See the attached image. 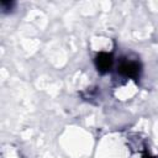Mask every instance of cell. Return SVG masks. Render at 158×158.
Masks as SVG:
<instances>
[{
  "label": "cell",
  "instance_id": "6da1fadb",
  "mask_svg": "<svg viewBox=\"0 0 158 158\" xmlns=\"http://www.w3.org/2000/svg\"><path fill=\"white\" fill-rule=\"evenodd\" d=\"M112 63H114V59H112V56L110 53H106V52H100L96 57H95V65H96V69L101 73V74H105L107 72H110L111 67H112Z\"/></svg>",
  "mask_w": 158,
  "mask_h": 158
},
{
  "label": "cell",
  "instance_id": "7a4b0ae2",
  "mask_svg": "<svg viewBox=\"0 0 158 158\" xmlns=\"http://www.w3.org/2000/svg\"><path fill=\"white\" fill-rule=\"evenodd\" d=\"M118 72L126 77V78H131V79H137L139 77L141 73V65L137 62H123L121 63Z\"/></svg>",
  "mask_w": 158,
  "mask_h": 158
},
{
  "label": "cell",
  "instance_id": "3957f363",
  "mask_svg": "<svg viewBox=\"0 0 158 158\" xmlns=\"http://www.w3.org/2000/svg\"><path fill=\"white\" fill-rule=\"evenodd\" d=\"M142 158H154V157H152V156H151L149 153H147V152H146V153H144V154L142 156Z\"/></svg>",
  "mask_w": 158,
  "mask_h": 158
}]
</instances>
